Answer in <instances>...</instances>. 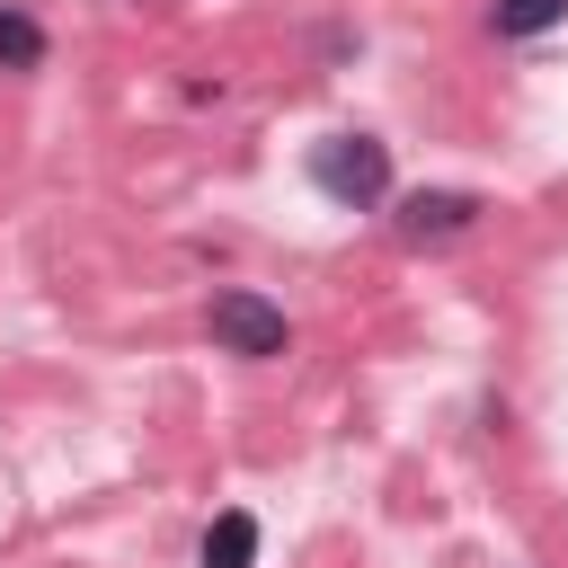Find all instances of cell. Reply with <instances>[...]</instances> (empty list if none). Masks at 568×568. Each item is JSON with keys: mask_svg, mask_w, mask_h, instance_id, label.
Listing matches in <instances>:
<instances>
[{"mask_svg": "<svg viewBox=\"0 0 568 568\" xmlns=\"http://www.w3.org/2000/svg\"><path fill=\"white\" fill-rule=\"evenodd\" d=\"M311 186H320L328 204L364 213V204H382V195H390V151H382L373 133H328V142L311 151Z\"/></svg>", "mask_w": 568, "mask_h": 568, "instance_id": "6da1fadb", "label": "cell"}, {"mask_svg": "<svg viewBox=\"0 0 568 568\" xmlns=\"http://www.w3.org/2000/svg\"><path fill=\"white\" fill-rule=\"evenodd\" d=\"M204 328H213V346L222 355H240V364H266V355H284V311L266 302V293H248V284H231V293H213V311H204Z\"/></svg>", "mask_w": 568, "mask_h": 568, "instance_id": "7a4b0ae2", "label": "cell"}, {"mask_svg": "<svg viewBox=\"0 0 568 568\" xmlns=\"http://www.w3.org/2000/svg\"><path fill=\"white\" fill-rule=\"evenodd\" d=\"M470 222H479V195H462V186H417V195L399 204V240H408V248L453 240V231H470Z\"/></svg>", "mask_w": 568, "mask_h": 568, "instance_id": "3957f363", "label": "cell"}, {"mask_svg": "<svg viewBox=\"0 0 568 568\" xmlns=\"http://www.w3.org/2000/svg\"><path fill=\"white\" fill-rule=\"evenodd\" d=\"M195 559H204V568H257V515H248V506H222V515L204 524Z\"/></svg>", "mask_w": 568, "mask_h": 568, "instance_id": "277c9868", "label": "cell"}, {"mask_svg": "<svg viewBox=\"0 0 568 568\" xmlns=\"http://www.w3.org/2000/svg\"><path fill=\"white\" fill-rule=\"evenodd\" d=\"M44 62V27L27 9H0V71H36Z\"/></svg>", "mask_w": 568, "mask_h": 568, "instance_id": "5b68a950", "label": "cell"}, {"mask_svg": "<svg viewBox=\"0 0 568 568\" xmlns=\"http://www.w3.org/2000/svg\"><path fill=\"white\" fill-rule=\"evenodd\" d=\"M568 0H488V18H497V36H541L550 18H559Z\"/></svg>", "mask_w": 568, "mask_h": 568, "instance_id": "8992f818", "label": "cell"}]
</instances>
